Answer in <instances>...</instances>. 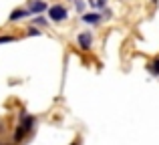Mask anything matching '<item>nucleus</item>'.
<instances>
[{"label": "nucleus", "instance_id": "nucleus-1", "mask_svg": "<svg viewBox=\"0 0 159 145\" xmlns=\"http://www.w3.org/2000/svg\"><path fill=\"white\" fill-rule=\"evenodd\" d=\"M47 18L48 22H54V24H62L69 20V8L65 4H51L47 10Z\"/></svg>", "mask_w": 159, "mask_h": 145}, {"label": "nucleus", "instance_id": "nucleus-2", "mask_svg": "<svg viewBox=\"0 0 159 145\" xmlns=\"http://www.w3.org/2000/svg\"><path fill=\"white\" fill-rule=\"evenodd\" d=\"M18 125H22L24 129H26V133L32 135L34 129H36V117L30 115V113H26V111H20L18 113Z\"/></svg>", "mask_w": 159, "mask_h": 145}, {"label": "nucleus", "instance_id": "nucleus-3", "mask_svg": "<svg viewBox=\"0 0 159 145\" xmlns=\"http://www.w3.org/2000/svg\"><path fill=\"white\" fill-rule=\"evenodd\" d=\"M93 43H95V36H93V32H91V30H81L77 34V44H79L81 51L89 52L91 48H93Z\"/></svg>", "mask_w": 159, "mask_h": 145}, {"label": "nucleus", "instance_id": "nucleus-4", "mask_svg": "<svg viewBox=\"0 0 159 145\" xmlns=\"http://www.w3.org/2000/svg\"><path fill=\"white\" fill-rule=\"evenodd\" d=\"M48 6L51 4L47 2V0H28V12H30V16H39V14H43V12H47L48 10Z\"/></svg>", "mask_w": 159, "mask_h": 145}, {"label": "nucleus", "instance_id": "nucleus-5", "mask_svg": "<svg viewBox=\"0 0 159 145\" xmlns=\"http://www.w3.org/2000/svg\"><path fill=\"white\" fill-rule=\"evenodd\" d=\"M81 22L91 24V26H99V24H103V14L99 10L85 12V14H81Z\"/></svg>", "mask_w": 159, "mask_h": 145}, {"label": "nucleus", "instance_id": "nucleus-6", "mask_svg": "<svg viewBox=\"0 0 159 145\" xmlns=\"http://www.w3.org/2000/svg\"><path fill=\"white\" fill-rule=\"evenodd\" d=\"M28 16H30L28 8H26V6H18V8H14V10L10 12V16H8V22L14 24V22H20V20L28 18Z\"/></svg>", "mask_w": 159, "mask_h": 145}, {"label": "nucleus", "instance_id": "nucleus-7", "mask_svg": "<svg viewBox=\"0 0 159 145\" xmlns=\"http://www.w3.org/2000/svg\"><path fill=\"white\" fill-rule=\"evenodd\" d=\"M28 137H30V135L26 133V129H24L22 125H16V127H14V131H12V143H14V145L26 141Z\"/></svg>", "mask_w": 159, "mask_h": 145}, {"label": "nucleus", "instance_id": "nucleus-8", "mask_svg": "<svg viewBox=\"0 0 159 145\" xmlns=\"http://www.w3.org/2000/svg\"><path fill=\"white\" fill-rule=\"evenodd\" d=\"M145 69H147V73L151 75V77H159V57H155V59H151L147 65H145Z\"/></svg>", "mask_w": 159, "mask_h": 145}, {"label": "nucleus", "instance_id": "nucleus-9", "mask_svg": "<svg viewBox=\"0 0 159 145\" xmlns=\"http://www.w3.org/2000/svg\"><path fill=\"white\" fill-rule=\"evenodd\" d=\"M32 26H36V28H40V30H43V28H47L48 26V24H51V22H48V18H47V16H43V14H39V16H32Z\"/></svg>", "mask_w": 159, "mask_h": 145}, {"label": "nucleus", "instance_id": "nucleus-10", "mask_svg": "<svg viewBox=\"0 0 159 145\" xmlns=\"http://www.w3.org/2000/svg\"><path fill=\"white\" fill-rule=\"evenodd\" d=\"M75 4V10L79 12V14H85V8H87V0H73Z\"/></svg>", "mask_w": 159, "mask_h": 145}, {"label": "nucleus", "instance_id": "nucleus-11", "mask_svg": "<svg viewBox=\"0 0 159 145\" xmlns=\"http://www.w3.org/2000/svg\"><path fill=\"white\" fill-rule=\"evenodd\" d=\"M40 34H43V30H40V28H36V26H32V24L26 28V30H24V36H40Z\"/></svg>", "mask_w": 159, "mask_h": 145}, {"label": "nucleus", "instance_id": "nucleus-12", "mask_svg": "<svg viewBox=\"0 0 159 145\" xmlns=\"http://www.w3.org/2000/svg\"><path fill=\"white\" fill-rule=\"evenodd\" d=\"M16 36L12 34H0V44H8V43H14Z\"/></svg>", "mask_w": 159, "mask_h": 145}, {"label": "nucleus", "instance_id": "nucleus-13", "mask_svg": "<svg viewBox=\"0 0 159 145\" xmlns=\"http://www.w3.org/2000/svg\"><path fill=\"white\" fill-rule=\"evenodd\" d=\"M101 14H103V20H111V18H113V10H111V8L101 10Z\"/></svg>", "mask_w": 159, "mask_h": 145}, {"label": "nucleus", "instance_id": "nucleus-14", "mask_svg": "<svg viewBox=\"0 0 159 145\" xmlns=\"http://www.w3.org/2000/svg\"><path fill=\"white\" fill-rule=\"evenodd\" d=\"M87 4H89V6L93 8V10H97V0H89V2H87Z\"/></svg>", "mask_w": 159, "mask_h": 145}, {"label": "nucleus", "instance_id": "nucleus-15", "mask_svg": "<svg viewBox=\"0 0 159 145\" xmlns=\"http://www.w3.org/2000/svg\"><path fill=\"white\" fill-rule=\"evenodd\" d=\"M70 145H81V139H75V141L70 143Z\"/></svg>", "mask_w": 159, "mask_h": 145}, {"label": "nucleus", "instance_id": "nucleus-16", "mask_svg": "<svg viewBox=\"0 0 159 145\" xmlns=\"http://www.w3.org/2000/svg\"><path fill=\"white\" fill-rule=\"evenodd\" d=\"M66 2H73V0H66Z\"/></svg>", "mask_w": 159, "mask_h": 145}]
</instances>
